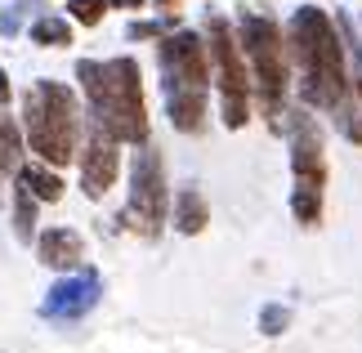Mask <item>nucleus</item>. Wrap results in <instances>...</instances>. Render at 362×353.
Returning <instances> with one entry per match:
<instances>
[{"label": "nucleus", "mask_w": 362, "mask_h": 353, "mask_svg": "<svg viewBox=\"0 0 362 353\" xmlns=\"http://www.w3.org/2000/svg\"><path fill=\"white\" fill-rule=\"evenodd\" d=\"M81 81L94 103L99 125H107L117 139H139L148 134V112H144V86H139V63L134 59H112V63H81Z\"/></svg>", "instance_id": "obj_1"}, {"label": "nucleus", "mask_w": 362, "mask_h": 353, "mask_svg": "<svg viewBox=\"0 0 362 353\" xmlns=\"http://www.w3.org/2000/svg\"><path fill=\"white\" fill-rule=\"evenodd\" d=\"M296 54L304 63V98L309 103H340L344 94V45L336 36V27L322 9H300L296 27H291Z\"/></svg>", "instance_id": "obj_2"}, {"label": "nucleus", "mask_w": 362, "mask_h": 353, "mask_svg": "<svg viewBox=\"0 0 362 353\" xmlns=\"http://www.w3.org/2000/svg\"><path fill=\"white\" fill-rule=\"evenodd\" d=\"M27 139H32V152L49 166L72 161L76 152V98L67 86H54V81H40V86L27 90Z\"/></svg>", "instance_id": "obj_3"}, {"label": "nucleus", "mask_w": 362, "mask_h": 353, "mask_svg": "<svg viewBox=\"0 0 362 353\" xmlns=\"http://www.w3.org/2000/svg\"><path fill=\"white\" fill-rule=\"evenodd\" d=\"M165 63V103H170V121L179 130H202L206 117V54L202 40L179 32L161 45Z\"/></svg>", "instance_id": "obj_4"}, {"label": "nucleus", "mask_w": 362, "mask_h": 353, "mask_svg": "<svg viewBox=\"0 0 362 353\" xmlns=\"http://www.w3.org/2000/svg\"><path fill=\"white\" fill-rule=\"evenodd\" d=\"M242 40H246V59L255 67V86L264 108L277 112L286 94V59H282V32L269 18H246L242 23Z\"/></svg>", "instance_id": "obj_5"}, {"label": "nucleus", "mask_w": 362, "mask_h": 353, "mask_svg": "<svg viewBox=\"0 0 362 353\" xmlns=\"http://www.w3.org/2000/svg\"><path fill=\"white\" fill-rule=\"evenodd\" d=\"M291 166H296V215L300 224H317L322 215V179H327V166H322V139L309 121H296V148H291Z\"/></svg>", "instance_id": "obj_6"}, {"label": "nucleus", "mask_w": 362, "mask_h": 353, "mask_svg": "<svg viewBox=\"0 0 362 353\" xmlns=\"http://www.w3.org/2000/svg\"><path fill=\"white\" fill-rule=\"evenodd\" d=\"M161 224H165V175H161V157L144 148L134 157V175H130V228L157 237Z\"/></svg>", "instance_id": "obj_7"}, {"label": "nucleus", "mask_w": 362, "mask_h": 353, "mask_svg": "<svg viewBox=\"0 0 362 353\" xmlns=\"http://www.w3.org/2000/svg\"><path fill=\"white\" fill-rule=\"evenodd\" d=\"M211 54H215V72H219V90H224V121L238 130L246 125V98H250V81H246V63L238 40L228 36L224 18H211Z\"/></svg>", "instance_id": "obj_8"}, {"label": "nucleus", "mask_w": 362, "mask_h": 353, "mask_svg": "<svg viewBox=\"0 0 362 353\" xmlns=\"http://www.w3.org/2000/svg\"><path fill=\"white\" fill-rule=\"evenodd\" d=\"M117 179V134L107 125H94L90 144H86V161H81V183L90 197H103Z\"/></svg>", "instance_id": "obj_9"}, {"label": "nucleus", "mask_w": 362, "mask_h": 353, "mask_svg": "<svg viewBox=\"0 0 362 353\" xmlns=\"http://www.w3.org/2000/svg\"><path fill=\"white\" fill-rule=\"evenodd\" d=\"M81 237L72 228H49L45 237H40V260H45L49 268H72L81 264Z\"/></svg>", "instance_id": "obj_10"}, {"label": "nucleus", "mask_w": 362, "mask_h": 353, "mask_svg": "<svg viewBox=\"0 0 362 353\" xmlns=\"http://www.w3.org/2000/svg\"><path fill=\"white\" fill-rule=\"evenodd\" d=\"M175 224H179V233H202V228H206V202H202L197 188H184V192H179V202H175Z\"/></svg>", "instance_id": "obj_11"}, {"label": "nucleus", "mask_w": 362, "mask_h": 353, "mask_svg": "<svg viewBox=\"0 0 362 353\" xmlns=\"http://www.w3.org/2000/svg\"><path fill=\"white\" fill-rule=\"evenodd\" d=\"M23 188H32V192L40 197V202H59V197H63L59 175L40 170V166H27V170H23Z\"/></svg>", "instance_id": "obj_12"}, {"label": "nucleus", "mask_w": 362, "mask_h": 353, "mask_svg": "<svg viewBox=\"0 0 362 353\" xmlns=\"http://www.w3.org/2000/svg\"><path fill=\"white\" fill-rule=\"evenodd\" d=\"M18 166V130L9 117H0V175H9Z\"/></svg>", "instance_id": "obj_13"}, {"label": "nucleus", "mask_w": 362, "mask_h": 353, "mask_svg": "<svg viewBox=\"0 0 362 353\" xmlns=\"http://www.w3.org/2000/svg\"><path fill=\"white\" fill-rule=\"evenodd\" d=\"M32 36L40 40V45H49V40H54V45H67V40H72V32H67L63 23H54V18L36 23V27H32Z\"/></svg>", "instance_id": "obj_14"}, {"label": "nucleus", "mask_w": 362, "mask_h": 353, "mask_svg": "<svg viewBox=\"0 0 362 353\" xmlns=\"http://www.w3.org/2000/svg\"><path fill=\"white\" fill-rule=\"evenodd\" d=\"M103 9H107V0H72V13H76V23H86L94 27L103 18Z\"/></svg>", "instance_id": "obj_15"}, {"label": "nucleus", "mask_w": 362, "mask_h": 353, "mask_svg": "<svg viewBox=\"0 0 362 353\" xmlns=\"http://www.w3.org/2000/svg\"><path fill=\"white\" fill-rule=\"evenodd\" d=\"M282 327H286V313H282V308H269V313H264V331L277 335Z\"/></svg>", "instance_id": "obj_16"}, {"label": "nucleus", "mask_w": 362, "mask_h": 353, "mask_svg": "<svg viewBox=\"0 0 362 353\" xmlns=\"http://www.w3.org/2000/svg\"><path fill=\"white\" fill-rule=\"evenodd\" d=\"M112 5H125V9H139V5H144V0H112Z\"/></svg>", "instance_id": "obj_17"}, {"label": "nucleus", "mask_w": 362, "mask_h": 353, "mask_svg": "<svg viewBox=\"0 0 362 353\" xmlns=\"http://www.w3.org/2000/svg\"><path fill=\"white\" fill-rule=\"evenodd\" d=\"M5 94H9V90H5V76H0V98H5Z\"/></svg>", "instance_id": "obj_18"}]
</instances>
